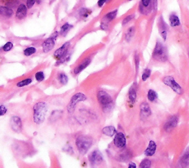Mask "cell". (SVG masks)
<instances>
[{
	"label": "cell",
	"instance_id": "cell-1",
	"mask_svg": "<svg viewBox=\"0 0 189 168\" xmlns=\"http://www.w3.org/2000/svg\"><path fill=\"white\" fill-rule=\"evenodd\" d=\"M47 112V105L45 102H38L34 107V121L36 124L43 123Z\"/></svg>",
	"mask_w": 189,
	"mask_h": 168
},
{
	"label": "cell",
	"instance_id": "cell-2",
	"mask_svg": "<svg viewBox=\"0 0 189 168\" xmlns=\"http://www.w3.org/2000/svg\"><path fill=\"white\" fill-rule=\"evenodd\" d=\"M97 99L105 112L112 110L113 107V99L108 93L101 90L97 93Z\"/></svg>",
	"mask_w": 189,
	"mask_h": 168
},
{
	"label": "cell",
	"instance_id": "cell-3",
	"mask_svg": "<svg viewBox=\"0 0 189 168\" xmlns=\"http://www.w3.org/2000/svg\"><path fill=\"white\" fill-rule=\"evenodd\" d=\"M152 58L155 60L161 61V62H164L168 59V52H167L166 47L161 41H157L156 42L155 47L152 53Z\"/></svg>",
	"mask_w": 189,
	"mask_h": 168
},
{
	"label": "cell",
	"instance_id": "cell-4",
	"mask_svg": "<svg viewBox=\"0 0 189 168\" xmlns=\"http://www.w3.org/2000/svg\"><path fill=\"white\" fill-rule=\"evenodd\" d=\"M92 139L87 136H80L76 139V146H77L78 150L81 154H86L88 152L90 147H92Z\"/></svg>",
	"mask_w": 189,
	"mask_h": 168
},
{
	"label": "cell",
	"instance_id": "cell-5",
	"mask_svg": "<svg viewBox=\"0 0 189 168\" xmlns=\"http://www.w3.org/2000/svg\"><path fill=\"white\" fill-rule=\"evenodd\" d=\"M162 82L169 87L174 92H175L176 94L178 95H182L183 94V90L181 86L177 83V81L174 79L173 76H167L163 78L162 79Z\"/></svg>",
	"mask_w": 189,
	"mask_h": 168
},
{
	"label": "cell",
	"instance_id": "cell-6",
	"mask_svg": "<svg viewBox=\"0 0 189 168\" xmlns=\"http://www.w3.org/2000/svg\"><path fill=\"white\" fill-rule=\"evenodd\" d=\"M87 100V96H85L82 93H78V94H75L72 98H71V100L69 101V104L67 106V110L69 111V113L72 114L73 113L76 107V104L78 102L81 101H84Z\"/></svg>",
	"mask_w": 189,
	"mask_h": 168
},
{
	"label": "cell",
	"instance_id": "cell-7",
	"mask_svg": "<svg viewBox=\"0 0 189 168\" xmlns=\"http://www.w3.org/2000/svg\"><path fill=\"white\" fill-rule=\"evenodd\" d=\"M179 118L177 116H172L166 121V122L164 124L163 129L165 132L170 133L177 127L178 124Z\"/></svg>",
	"mask_w": 189,
	"mask_h": 168
},
{
	"label": "cell",
	"instance_id": "cell-8",
	"mask_svg": "<svg viewBox=\"0 0 189 168\" xmlns=\"http://www.w3.org/2000/svg\"><path fill=\"white\" fill-rule=\"evenodd\" d=\"M158 29L162 39H163L164 41L166 40L167 37H168V25L166 24V22L164 20L163 17H162V16H160V19H159L158 20Z\"/></svg>",
	"mask_w": 189,
	"mask_h": 168
},
{
	"label": "cell",
	"instance_id": "cell-9",
	"mask_svg": "<svg viewBox=\"0 0 189 168\" xmlns=\"http://www.w3.org/2000/svg\"><path fill=\"white\" fill-rule=\"evenodd\" d=\"M103 161V156L98 150H94L89 156V161L92 166L101 164Z\"/></svg>",
	"mask_w": 189,
	"mask_h": 168
},
{
	"label": "cell",
	"instance_id": "cell-10",
	"mask_svg": "<svg viewBox=\"0 0 189 168\" xmlns=\"http://www.w3.org/2000/svg\"><path fill=\"white\" fill-rule=\"evenodd\" d=\"M114 144L116 147L122 148L126 147V144H127V139H126L125 136L123 133H117L115 135V137H114Z\"/></svg>",
	"mask_w": 189,
	"mask_h": 168
},
{
	"label": "cell",
	"instance_id": "cell-11",
	"mask_svg": "<svg viewBox=\"0 0 189 168\" xmlns=\"http://www.w3.org/2000/svg\"><path fill=\"white\" fill-rule=\"evenodd\" d=\"M56 37H57V33H55L51 37L48 38L45 41L43 42L42 44V48L43 51L44 53H47L50 51L53 48H54L55 45V41H56Z\"/></svg>",
	"mask_w": 189,
	"mask_h": 168
},
{
	"label": "cell",
	"instance_id": "cell-12",
	"mask_svg": "<svg viewBox=\"0 0 189 168\" xmlns=\"http://www.w3.org/2000/svg\"><path fill=\"white\" fill-rule=\"evenodd\" d=\"M69 45H70V43L69 42H66L61 46V48H59V49L56 50L54 53V56L58 59H60L61 58L64 57L65 56L66 54L67 53L68 49H69Z\"/></svg>",
	"mask_w": 189,
	"mask_h": 168
},
{
	"label": "cell",
	"instance_id": "cell-13",
	"mask_svg": "<svg viewBox=\"0 0 189 168\" xmlns=\"http://www.w3.org/2000/svg\"><path fill=\"white\" fill-rule=\"evenodd\" d=\"M11 127L12 128V130L15 132L18 133L20 132L21 130V128H22V123L20 118L18 117V116H14V117L11 118Z\"/></svg>",
	"mask_w": 189,
	"mask_h": 168
},
{
	"label": "cell",
	"instance_id": "cell-14",
	"mask_svg": "<svg viewBox=\"0 0 189 168\" xmlns=\"http://www.w3.org/2000/svg\"><path fill=\"white\" fill-rule=\"evenodd\" d=\"M140 117L142 119H146L152 114V110L147 102H143L140 104Z\"/></svg>",
	"mask_w": 189,
	"mask_h": 168
},
{
	"label": "cell",
	"instance_id": "cell-15",
	"mask_svg": "<svg viewBox=\"0 0 189 168\" xmlns=\"http://www.w3.org/2000/svg\"><path fill=\"white\" fill-rule=\"evenodd\" d=\"M179 164L182 167H189V147L185 150L184 153L180 158Z\"/></svg>",
	"mask_w": 189,
	"mask_h": 168
},
{
	"label": "cell",
	"instance_id": "cell-16",
	"mask_svg": "<svg viewBox=\"0 0 189 168\" xmlns=\"http://www.w3.org/2000/svg\"><path fill=\"white\" fill-rule=\"evenodd\" d=\"M91 62V59L90 58H87V59H84L82 62L80 64L77 66L74 69V74L77 75L78 74H80L81 71H84L86 68H87L89 66V64H90Z\"/></svg>",
	"mask_w": 189,
	"mask_h": 168
},
{
	"label": "cell",
	"instance_id": "cell-17",
	"mask_svg": "<svg viewBox=\"0 0 189 168\" xmlns=\"http://www.w3.org/2000/svg\"><path fill=\"white\" fill-rule=\"evenodd\" d=\"M27 7L24 4H21L18 8L17 11H16V16L18 19H22L27 15Z\"/></svg>",
	"mask_w": 189,
	"mask_h": 168
},
{
	"label": "cell",
	"instance_id": "cell-18",
	"mask_svg": "<svg viewBox=\"0 0 189 168\" xmlns=\"http://www.w3.org/2000/svg\"><path fill=\"white\" fill-rule=\"evenodd\" d=\"M156 150H157V144L155 141L152 140L149 141L148 147L144 151V154L146 156H152L153 155H155Z\"/></svg>",
	"mask_w": 189,
	"mask_h": 168
},
{
	"label": "cell",
	"instance_id": "cell-19",
	"mask_svg": "<svg viewBox=\"0 0 189 168\" xmlns=\"http://www.w3.org/2000/svg\"><path fill=\"white\" fill-rule=\"evenodd\" d=\"M129 99L132 104H135L137 99V84H133L129 91Z\"/></svg>",
	"mask_w": 189,
	"mask_h": 168
},
{
	"label": "cell",
	"instance_id": "cell-20",
	"mask_svg": "<svg viewBox=\"0 0 189 168\" xmlns=\"http://www.w3.org/2000/svg\"><path fill=\"white\" fill-rule=\"evenodd\" d=\"M117 9L113 10V11H110V12H109L108 14H107L105 16H104V19H103V21H104V22L108 24V23L111 22L112 21H113L114 19L117 17Z\"/></svg>",
	"mask_w": 189,
	"mask_h": 168
},
{
	"label": "cell",
	"instance_id": "cell-21",
	"mask_svg": "<svg viewBox=\"0 0 189 168\" xmlns=\"http://www.w3.org/2000/svg\"><path fill=\"white\" fill-rule=\"evenodd\" d=\"M14 15V11L9 8L0 6V16L5 18H11Z\"/></svg>",
	"mask_w": 189,
	"mask_h": 168
},
{
	"label": "cell",
	"instance_id": "cell-22",
	"mask_svg": "<svg viewBox=\"0 0 189 168\" xmlns=\"http://www.w3.org/2000/svg\"><path fill=\"white\" fill-rule=\"evenodd\" d=\"M169 23L171 27L175 28L180 25V20L179 19V16L175 14H171L169 16Z\"/></svg>",
	"mask_w": 189,
	"mask_h": 168
},
{
	"label": "cell",
	"instance_id": "cell-23",
	"mask_svg": "<svg viewBox=\"0 0 189 168\" xmlns=\"http://www.w3.org/2000/svg\"><path fill=\"white\" fill-rule=\"evenodd\" d=\"M102 133L104 135L112 137V136H114L117 133V130L113 126H107V127L103 128Z\"/></svg>",
	"mask_w": 189,
	"mask_h": 168
},
{
	"label": "cell",
	"instance_id": "cell-24",
	"mask_svg": "<svg viewBox=\"0 0 189 168\" xmlns=\"http://www.w3.org/2000/svg\"><path fill=\"white\" fill-rule=\"evenodd\" d=\"M152 5V0H140V3L139 5V11L141 14H145L146 8L150 7Z\"/></svg>",
	"mask_w": 189,
	"mask_h": 168
},
{
	"label": "cell",
	"instance_id": "cell-25",
	"mask_svg": "<svg viewBox=\"0 0 189 168\" xmlns=\"http://www.w3.org/2000/svg\"><path fill=\"white\" fill-rule=\"evenodd\" d=\"M135 28L134 27V26L129 28V29L127 30V33H126L125 40L127 41V42H129V41L132 40V38H133L134 35H135Z\"/></svg>",
	"mask_w": 189,
	"mask_h": 168
},
{
	"label": "cell",
	"instance_id": "cell-26",
	"mask_svg": "<svg viewBox=\"0 0 189 168\" xmlns=\"http://www.w3.org/2000/svg\"><path fill=\"white\" fill-rule=\"evenodd\" d=\"M147 98L149 101L151 102H154L157 99V94L154 90H149L148 94H147Z\"/></svg>",
	"mask_w": 189,
	"mask_h": 168
},
{
	"label": "cell",
	"instance_id": "cell-27",
	"mask_svg": "<svg viewBox=\"0 0 189 168\" xmlns=\"http://www.w3.org/2000/svg\"><path fill=\"white\" fill-rule=\"evenodd\" d=\"M72 28V26L71 25H69V23H65L64 25L61 26L60 34L62 35V36H66V34L69 32V30H70Z\"/></svg>",
	"mask_w": 189,
	"mask_h": 168
},
{
	"label": "cell",
	"instance_id": "cell-28",
	"mask_svg": "<svg viewBox=\"0 0 189 168\" xmlns=\"http://www.w3.org/2000/svg\"><path fill=\"white\" fill-rule=\"evenodd\" d=\"M79 16L83 18H87L89 14H91V11L87 8H81L78 11Z\"/></svg>",
	"mask_w": 189,
	"mask_h": 168
},
{
	"label": "cell",
	"instance_id": "cell-29",
	"mask_svg": "<svg viewBox=\"0 0 189 168\" xmlns=\"http://www.w3.org/2000/svg\"><path fill=\"white\" fill-rule=\"evenodd\" d=\"M36 52V48L34 47H29L27 48H26L24 51V54L26 56H30L31 55L34 54Z\"/></svg>",
	"mask_w": 189,
	"mask_h": 168
},
{
	"label": "cell",
	"instance_id": "cell-30",
	"mask_svg": "<svg viewBox=\"0 0 189 168\" xmlns=\"http://www.w3.org/2000/svg\"><path fill=\"white\" fill-rule=\"evenodd\" d=\"M152 167V161L149 159H143L140 162V167L141 168H149Z\"/></svg>",
	"mask_w": 189,
	"mask_h": 168
},
{
	"label": "cell",
	"instance_id": "cell-31",
	"mask_svg": "<svg viewBox=\"0 0 189 168\" xmlns=\"http://www.w3.org/2000/svg\"><path fill=\"white\" fill-rule=\"evenodd\" d=\"M151 73H152V71H151L150 69H149V68H146V69L144 70L142 76H141L142 80L143 81H146L147 79L149 78V76H150Z\"/></svg>",
	"mask_w": 189,
	"mask_h": 168
},
{
	"label": "cell",
	"instance_id": "cell-32",
	"mask_svg": "<svg viewBox=\"0 0 189 168\" xmlns=\"http://www.w3.org/2000/svg\"><path fill=\"white\" fill-rule=\"evenodd\" d=\"M59 80L62 84H66L68 82L67 76L64 73H61L59 75Z\"/></svg>",
	"mask_w": 189,
	"mask_h": 168
},
{
	"label": "cell",
	"instance_id": "cell-33",
	"mask_svg": "<svg viewBox=\"0 0 189 168\" xmlns=\"http://www.w3.org/2000/svg\"><path fill=\"white\" fill-rule=\"evenodd\" d=\"M134 18H135V15H134V14H130V15H128V16H126V17L124 18L123 19L122 25L123 26L127 25L128 24V23L130 22V21L134 19Z\"/></svg>",
	"mask_w": 189,
	"mask_h": 168
},
{
	"label": "cell",
	"instance_id": "cell-34",
	"mask_svg": "<svg viewBox=\"0 0 189 168\" xmlns=\"http://www.w3.org/2000/svg\"><path fill=\"white\" fill-rule=\"evenodd\" d=\"M32 82V79H26L24 80L20 81L17 83V87H24V86H27L28 84H30V83Z\"/></svg>",
	"mask_w": 189,
	"mask_h": 168
},
{
	"label": "cell",
	"instance_id": "cell-35",
	"mask_svg": "<svg viewBox=\"0 0 189 168\" xmlns=\"http://www.w3.org/2000/svg\"><path fill=\"white\" fill-rule=\"evenodd\" d=\"M35 77H36V79L38 81H41L44 80L45 76H44V74L42 72V71H39V72H37L36 74Z\"/></svg>",
	"mask_w": 189,
	"mask_h": 168
},
{
	"label": "cell",
	"instance_id": "cell-36",
	"mask_svg": "<svg viewBox=\"0 0 189 168\" xmlns=\"http://www.w3.org/2000/svg\"><path fill=\"white\" fill-rule=\"evenodd\" d=\"M13 47H14L13 43L11 42V41H8V42L6 43V44L3 46V51H5V52H8V51H11L13 48Z\"/></svg>",
	"mask_w": 189,
	"mask_h": 168
},
{
	"label": "cell",
	"instance_id": "cell-37",
	"mask_svg": "<svg viewBox=\"0 0 189 168\" xmlns=\"http://www.w3.org/2000/svg\"><path fill=\"white\" fill-rule=\"evenodd\" d=\"M135 67H136V71H138L139 66H140V56L139 55L136 53L135 55Z\"/></svg>",
	"mask_w": 189,
	"mask_h": 168
},
{
	"label": "cell",
	"instance_id": "cell-38",
	"mask_svg": "<svg viewBox=\"0 0 189 168\" xmlns=\"http://www.w3.org/2000/svg\"><path fill=\"white\" fill-rule=\"evenodd\" d=\"M7 107L5 105H0V116H4L7 113Z\"/></svg>",
	"mask_w": 189,
	"mask_h": 168
},
{
	"label": "cell",
	"instance_id": "cell-39",
	"mask_svg": "<svg viewBox=\"0 0 189 168\" xmlns=\"http://www.w3.org/2000/svg\"><path fill=\"white\" fill-rule=\"evenodd\" d=\"M109 1H111V0H98V6L99 8H102L106 3H107Z\"/></svg>",
	"mask_w": 189,
	"mask_h": 168
},
{
	"label": "cell",
	"instance_id": "cell-40",
	"mask_svg": "<svg viewBox=\"0 0 189 168\" xmlns=\"http://www.w3.org/2000/svg\"><path fill=\"white\" fill-rule=\"evenodd\" d=\"M100 28L101 30H103V31H107V30L108 29V24L102 21L101 22Z\"/></svg>",
	"mask_w": 189,
	"mask_h": 168
},
{
	"label": "cell",
	"instance_id": "cell-41",
	"mask_svg": "<svg viewBox=\"0 0 189 168\" xmlns=\"http://www.w3.org/2000/svg\"><path fill=\"white\" fill-rule=\"evenodd\" d=\"M36 0H27V8H31L34 5Z\"/></svg>",
	"mask_w": 189,
	"mask_h": 168
},
{
	"label": "cell",
	"instance_id": "cell-42",
	"mask_svg": "<svg viewBox=\"0 0 189 168\" xmlns=\"http://www.w3.org/2000/svg\"><path fill=\"white\" fill-rule=\"evenodd\" d=\"M152 7L153 8L154 11L157 9V0H152Z\"/></svg>",
	"mask_w": 189,
	"mask_h": 168
},
{
	"label": "cell",
	"instance_id": "cell-43",
	"mask_svg": "<svg viewBox=\"0 0 189 168\" xmlns=\"http://www.w3.org/2000/svg\"><path fill=\"white\" fill-rule=\"evenodd\" d=\"M128 167L129 168H136L137 167V166H136V164L134 162H130L129 164Z\"/></svg>",
	"mask_w": 189,
	"mask_h": 168
},
{
	"label": "cell",
	"instance_id": "cell-44",
	"mask_svg": "<svg viewBox=\"0 0 189 168\" xmlns=\"http://www.w3.org/2000/svg\"><path fill=\"white\" fill-rule=\"evenodd\" d=\"M128 1H129V2H130V1H132V0H128Z\"/></svg>",
	"mask_w": 189,
	"mask_h": 168
}]
</instances>
